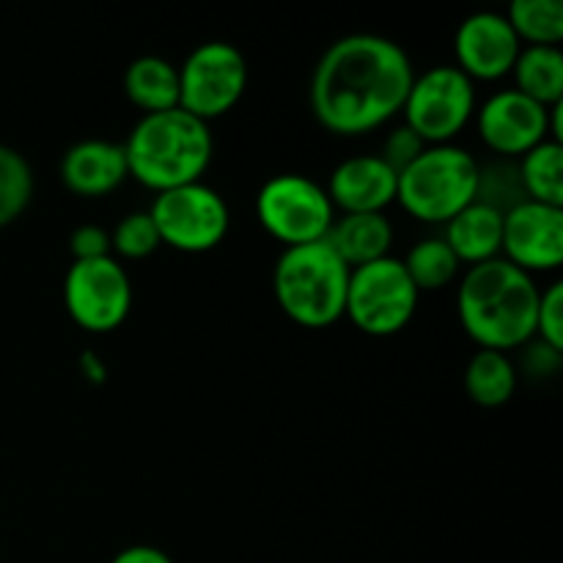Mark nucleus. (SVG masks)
<instances>
[{"label": "nucleus", "instance_id": "nucleus-16", "mask_svg": "<svg viewBox=\"0 0 563 563\" xmlns=\"http://www.w3.org/2000/svg\"><path fill=\"white\" fill-rule=\"evenodd\" d=\"M126 179L130 170L121 143L88 137L66 148L60 157V181L77 198H104L119 190Z\"/></svg>", "mask_w": 563, "mask_h": 563}, {"label": "nucleus", "instance_id": "nucleus-22", "mask_svg": "<svg viewBox=\"0 0 563 563\" xmlns=\"http://www.w3.org/2000/svg\"><path fill=\"white\" fill-rule=\"evenodd\" d=\"M528 201L563 209V143L544 141L517 163Z\"/></svg>", "mask_w": 563, "mask_h": 563}, {"label": "nucleus", "instance_id": "nucleus-20", "mask_svg": "<svg viewBox=\"0 0 563 563\" xmlns=\"http://www.w3.org/2000/svg\"><path fill=\"white\" fill-rule=\"evenodd\" d=\"M517 385H520V368L506 352L478 350L467 361L465 394L471 396L473 405L487 410L509 405L517 394Z\"/></svg>", "mask_w": 563, "mask_h": 563}, {"label": "nucleus", "instance_id": "nucleus-14", "mask_svg": "<svg viewBox=\"0 0 563 563\" xmlns=\"http://www.w3.org/2000/svg\"><path fill=\"white\" fill-rule=\"evenodd\" d=\"M520 49V38L500 11H476L454 33L456 69L473 82L504 80L515 69Z\"/></svg>", "mask_w": 563, "mask_h": 563}, {"label": "nucleus", "instance_id": "nucleus-10", "mask_svg": "<svg viewBox=\"0 0 563 563\" xmlns=\"http://www.w3.org/2000/svg\"><path fill=\"white\" fill-rule=\"evenodd\" d=\"M146 212L152 214L163 245L190 256L214 251L231 229L229 203L203 181L157 192Z\"/></svg>", "mask_w": 563, "mask_h": 563}, {"label": "nucleus", "instance_id": "nucleus-2", "mask_svg": "<svg viewBox=\"0 0 563 563\" xmlns=\"http://www.w3.org/2000/svg\"><path fill=\"white\" fill-rule=\"evenodd\" d=\"M539 295L533 275L506 258L467 267L456 289L462 330L478 350H522L537 339Z\"/></svg>", "mask_w": 563, "mask_h": 563}, {"label": "nucleus", "instance_id": "nucleus-32", "mask_svg": "<svg viewBox=\"0 0 563 563\" xmlns=\"http://www.w3.org/2000/svg\"><path fill=\"white\" fill-rule=\"evenodd\" d=\"M110 563H176L165 550L152 548V544H132L124 548Z\"/></svg>", "mask_w": 563, "mask_h": 563}, {"label": "nucleus", "instance_id": "nucleus-8", "mask_svg": "<svg viewBox=\"0 0 563 563\" xmlns=\"http://www.w3.org/2000/svg\"><path fill=\"white\" fill-rule=\"evenodd\" d=\"M476 82L456 66L440 64L412 80L405 99V126H410L427 146H445L465 132L476 115Z\"/></svg>", "mask_w": 563, "mask_h": 563}, {"label": "nucleus", "instance_id": "nucleus-12", "mask_svg": "<svg viewBox=\"0 0 563 563\" xmlns=\"http://www.w3.org/2000/svg\"><path fill=\"white\" fill-rule=\"evenodd\" d=\"M473 121L484 146L504 159L526 157L539 143L550 141V108L522 97L515 88L484 99Z\"/></svg>", "mask_w": 563, "mask_h": 563}, {"label": "nucleus", "instance_id": "nucleus-5", "mask_svg": "<svg viewBox=\"0 0 563 563\" xmlns=\"http://www.w3.org/2000/svg\"><path fill=\"white\" fill-rule=\"evenodd\" d=\"M478 168L476 157L456 143L427 146L399 174L396 203L418 223L445 225L476 201Z\"/></svg>", "mask_w": 563, "mask_h": 563}, {"label": "nucleus", "instance_id": "nucleus-31", "mask_svg": "<svg viewBox=\"0 0 563 563\" xmlns=\"http://www.w3.org/2000/svg\"><path fill=\"white\" fill-rule=\"evenodd\" d=\"M563 352L550 350L548 344L537 341V344H526V361H522V368L533 377H542V374H555L561 366Z\"/></svg>", "mask_w": 563, "mask_h": 563}, {"label": "nucleus", "instance_id": "nucleus-15", "mask_svg": "<svg viewBox=\"0 0 563 563\" xmlns=\"http://www.w3.org/2000/svg\"><path fill=\"white\" fill-rule=\"evenodd\" d=\"M399 174L379 154H357L333 168L328 198L341 214H385L396 203Z\"/></svg>", "mask_w": 563, "mask_h": 563}, {"label": "nucleus", "instance_id": "nucleus-28", "mask_svg": "<svg viewBox=\"0 0 563 563\" xmlns=\"http://www.w3.org/2000/svg\"><path fill=\"white\" fill-rule=\"evenodd\" d=\"M537 341L548 344L550 350L563 352V284L553 280L539 295L537 311Z\"/></svg>", "mask_w": 563, "mask_h": 563}, {"label": "nucleus", "instance_id": "nucleus-9", "mask_svg": "<svg viewBox=\"0 0 563 563\" xmlns=\"http://www.w3.org/2000/svg\"><path fill=\"white\" fill-rule=\"evenodd\" d=\"M247 88V60L231 42H203L179 66V108L192 119H223Z\"/></svg>", "mask_w": 563, "mask_h": 563}, {"label": "nucleus", "instance_id": "nucleus-21", "mask_svg": "<svg viewBox=\"0 0 563 563\" xmlns=\"http://www.w3.org/2000/svg\"><path fill=\"white\" fill-rule=\"evenodd\" d=\"M511 77L515 91L544 108L563 102V55L559 47H522Z\"/></svg>", "mask_w": 563, "mask_h": 563}, {"label": "nucleus", "instance_id": "nucleus-3", "mask_svg": "<svg viewBox=\"0 0 563 563\" xmlns=\"http://www.w3.org/2000/svg\"><path fill=\"white\" fill-rule=\"evenodd\" d=\"M121 146L130 179L157 196L203 179L212 165L214 137L209 124L174 108L165 113L141 115Z\"/></svg>", "mask_w": 563, "mask_h": 563}, {"label": "nucleus", "instance_id": "nucleus-1", "mask_svg": "<svg viewBox=\"0 0 563 563\" xmlns=\"http://www.w3.org/2000/svg\"><path fill=\"white\" fill-rule=\"evenodd\" d=\"M412 80L416 66L401 44L377 33H350L317 60L308 102L330 135L361 137L401 115Z\"/></svg>", "mask_w": 563, "mask_h": 563}, {"label": "nucleus", "instance_id": "nucleus-30", "mask_svg": "<svg viewBox=\"0 0 563 563\" xmlns=\"http://www.w3.org/2000/svg\"><path fill=\"white\" fill-rule=\"evenodd\" d=\"M69 251L75 262H91V258L113 256L110 253V231L102 225H77L69 236Z\"/></svg>", "mask_w": 563, "mask_h": 563}, {"label": "nucleus", "instance_id": "nucleus-25", "mask_svg": "<svg viewBox=\"0 0 563 563\" xmlns=\"http://www.w3.org/2000/svg\"><path fill=\"white\" fill-rule=\"evenodd\" d=\"M33 198V170L16 148L0 143V229L22 218Z\"/></svg>", "mask_w": 563, "mask_h": 563}, {"label": "nucleus", "instance_id": "nucleus-13", "mask_svg": "<svg viewBox=\"0 0 563 563\" xmlns=\"http://www.w3.org/2000/svg\"><path fill=\"white\" fill-rule=\"evenodd\" d=\"M500 258L528 275L555 273L563 264V209L522 201L504 214Z\"/></svg>", "mask_w": 563, "mask_h": 563}, {"label": "nucleus", "instance_id": "nucleus-18", "mask_svg": "<svg viewBox=\"0 0 563 563\" xmlns=\"http://www.w3.org/2000/svg\"><path fill=\"white\" fill-rule=\"evenodd\" d=\"M324 242L333 247L335 256L346 267L355 269L390 256L394 223L388 220V214H341V218H335Z\"/></svg>", "mask_w": 563, "mask_h": 563}, {"label": "nucleus", "instance_id": "nucleus-6", "mask_svg": "<svg viewBox=\"0 0 563 563\" xmlns=\"http://www.w3.org/2000/svg\"><path fill=\"white\" fill-rule=\"evenodd\" d=\"M421 291L396 256L377 258L350 273L344 317L372 339L399 335L418 311Z\"/></svg>", "mask_w": 563, "mask_h": 563}, {"label": "nucleus", "instance_id": "nucleus-4", "mask_svg": "<svg viewBox=\"0 0 563 563\" xmlns=\"http://www.w3.org/2000/svg\"><path fill=\"white\" fill-rule=\"evenodd\" d=\"M350 273L328 242L286 247L273 269L275 300L300 328H333L344 319Z\"/></svg>", "mask_w": 563, "mask_h": 563}, {"label": "nucleus", "instance_id": "nucleus-7", "mask_svg": "<svg viewBox=\"0 0 563 563\" xmlns=\"http://www.w3.org/2000/svg\"><path fill=\"white\" fill-rule=\"evenodd\" d=\"M256 218L262 229L286 247L328 240L335 209L328 190L306 174H278L262 185L256 196Z\"/></svg>", "mask_w": 563, "mask_h": 563}, {"label": "nucleus", "instance_id": "nucleus-17", "mask_svg": "<svg viewBox=\"0 0 563 563\" xmlns=\"http://www.w3.org/2000/svg\"><path fill=\"white\" fill-rule=\"evenodd\" d=\"M443 240L460 258V264L476 267V264L493 262V258H500L504 214L473 201L471 207H465L445 223Z\"/></svg>", "mask_w": 563, "mask_h": 563}, {"label": "nucleus", "instance_id": "nucleus-23", "mask_svg": "<svg viewBox=\"0 0 563 563\" xmlns=\"http://www.w3.org/2000/svg\"><path fill=\"white\" fill-rule=\"evenodd\" d=\"M511 31L522 47H559L563 38L561 0H511L506 9Z\"/></svg>", "mask_w": 563, "mask_h": 563}, {"label": "nucleus", "instance_id": "nucleus-33", "mask_svg": "<svg viewBox=\"0 0 563 563\" xmlns=\"http://www.w3.org/2000/svg\"><path fill=\"white\" fill-rule=\"evenodd\" d=\"M80 368L93 379V383H104V363L97 361L93 355H82Z\"/></svg>", "mask_w": 563, "mask_h": 563}, {"label": "nucleus", "instance_id": "nucleus-11", "mask_svg": "<svg viewBox=\"0 0 563 563\" xmlns=\"http://www.w3.org/2000/svg\"><path fill=\"white\" fill-rule=\"evenodd\" d=\"M64 306L88 333H113L132 311V280L115 256L71 262L64 278Z\"/></svg>", "mask_w": 563, "mask_h": 563}, {"label": "nucleus", "instance_id": "nucleus-29", "mask_svg": "<svg viewBox=\"0 0 563 563\" xmlns=\"http://www.w3.org/2000/svg\"><path fill=\"white\" fill-rule=\"evenodd\" d=\"M423 148H427V143H423L421 137L410 130V126L401 124V126H396V130L388 132L379 157H383L385 163L396 170V174H401V170H405L407 165H410L412 159L423 152Z\"/></svg>", "mask_w": 563, "mask_h": 563}, {"label": "nucleus", "instance_id": "nucleus-19", "mask_svg": "<svg viewBox=\"0 0 563 563\" xmlns=\"http://www.w3.org/2000/svg\"><path fill=\"white\" fill-rule=\"evenodd\" d=\"M124 93L143 115L179 108V66L159 55H141L126 66Z\"/></svg>", "mask_w": 563, "mask_h": 563}, {"label": "nucleus", "instance_id": "nucleus-27", "mask_svg": "<svg viewBox=\"0 0 563 563\" xmlns=\"http://www.w3.org/2000/svg\"><path fill=\"white\" fill-rule=\"evenodd\" d=\"M159 245H163V240H159L157 225L146 209L124 214L110 231V253H115V258H124V262L148 258Z\"/></svg>", "mask_w": 563, "mask_h": 563}, {"label": "nucleus", "instance_id": "nucleus-24", "mask_svg": "<svg viewBox=\"0 0 563 563\" xmlns=\"http://www.w3.org/2000/svg\"><path fill=\"white\" fill-rule=\"evenodd\" d=\"M401 264H405L407 275L421 295L423 291L449 289L462 273L460 258L445 245L443 236H427V240L416 242L410 253L401 258Z\"/></svg>", "mask_w": 563, "mask_h": 563}, {"label": "nucleus", "instance_id": "nucleus-26", "mask_svg": "<svg viewBox=\"0 0 563 563\" xmlns=\"http://www.w3.org/2000/svg\"><path fill=\"white\" fill-rule=\"evenodd\" d=\"M476 201L500 214L511 212L522 201H528L526 192H522L517 165L509 163V159H498V163H489L484 168H478Z\"/></svg>", "mask_w": 563, "mask_h": 563}]
</instances>
